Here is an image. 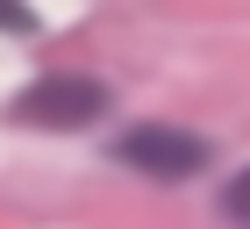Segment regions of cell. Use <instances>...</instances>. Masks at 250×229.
Instances as JSON below:
<instances>
[{
    "mask_svg": "<svg viewBox=\"0 0 250 229\" xmlns=\"http://www.w3.org/2000/svg\"><path fill=\"white\" fill-rule=\"evenodd\" d=\"M100 108H107V93H100L93 79H36V86L15 100V114L36 122V129H86Z\"/></svg>",
    "mask_w": 250,
    "mask_h": 229,
    "instance_id": "2",
    "label": "cell"
},
{
    "mask_svg": "<svg viewBox=\"0 0 250 229\" xmlns=\"http://www.w3.org/2000/svg\"><path fill=\"white\" fill-rule=\"evenodd\" d=\"M115 158L136 165V172H150V179H193L208 165V143L186 136V129H165V122H143V129H129L115 143Z\"/></svg>",
    "mask_w": 250,
    "mask_h": 229,
    "instance_id": "1",
    "label": "cell"
},
{
    "mask_svg": "<svg viewBox=\"0 0 250 229\" xmlns=\"http://www.w3.org/2000/svg\"><path fill=\"white\" fill-rule=\"evenodd\" d=\"M243 229H250V208H243Z\"/></svg>",
    "mask_w": 250,
    "mask_h": 229,
    "instance_id": "4",
    "label": "cell"
},
{
    "mask_svg": "<svg viewBox=\"0 0 250 229\" xmlns=\"http://www.w3.org/2000/svg\"><path fill=\"white\" fill-rule=\"evenodd\" d=\"M229 208H236V215L250 208V172H243V179H236V186H229Z\"/></svg>",
    "mask_w": 250,
    "mask_h": 229,
    "instance_id": "3",
    "label": "cell"
}]
</instances>
